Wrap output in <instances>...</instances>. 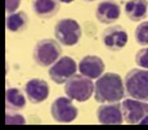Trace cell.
Returning a JSON list of instances; mask_svg holds the SVG:
<instances>
[{"label":"cell","mask_w":148,"mask_h":130,"mask_svg":"<svg viewBox=\"0 0 148 130\" xmlns=\"http://www.w3.org/2000/svg\"><path fill=\"white\" fill-rule=\"evenodd\" d=\"M125 83L115 72H107L95 83L94 98L98 103H116L125 97Z\"/></svg>","instance_id":"cell-1"},{"label":"cell","mask_w":148,"mask_h":130,"mask_svg":"<svg viewBox=\"0 0 148 130\" xmlns=\"http://www.w3.org/2000/svg\"><path fill=\"white\" fill-rule=\"evenodd\" d=\"M125 89L129 97L148 102V70L134 68L125 76Z\"/></svg>","instance_id":"cell-2"},{"label":"cell","mask_w":148,"mask_h":130,"mask_svg":"<svg viewBox=\"0 0 148 130\" xmlns=\"http://www.w3.org/2000/svg\"><path fill=\"white\" fill-rule=\"evenodd\" d=\"M95 84L85 75H73L64 83V93L72 101L85 102L93 95Z\"/></svg>","instance_id":"cell-3"},{"label":"cell","mask_w":148,"mask_h":130,"mask_svg":"<svg viewBox=\"0 0 148 130\" xmlns=\"http://www.w3.org/2000/svg\"><path fill=\"white\" fill-rule=\"evenodd\" d=\"M58 43V40L53 39H42L38 41L32 53L35 63L40 67H48L56 63L62 54V48Z\"/></svg>","instance_id":"cell-4"},{"label":"cell","mask_w":148,"mask_h":130,"mask_svg":"<svg viewBox=\"0 0 148 130\" xmlns=\"http://www.w3.org/2000/svg\"><path fill=\"white\" fill-rule=\"evenodd\" d=\"M54 36L62 45L73 47L80 41L81 27L77 21L72 18H63L54 26Z\"/></svg>","instance_id":"cell-5"},{"label":"cell","mask_w":148,"mask_h":130,"mask_svg":"<svg viewBox=\"0 0 148 130\" xmlns=\"http://www.w3.org/2000/svg\"><path fill=\"white\" fill-rule=\"evenodd\" d=\"M121 109L122 115H124V121L130 125L140 124V121L148 115V104L146 102L135 99V98L122 101Z\"/></svg>","instance_id":"cell-6"},{"label":"cell","mask_w":148,"mask_h":130,"mask_svg":"<svg viewBox=\"0 0 148 130\" xmlns=\"http://www.w3.org/2000/svg\"><path fill=\"white\" fill-rule=\"evenodd\" d=\"M52 117L58 122L66 124L73 121L79 115V111L72 103V99L68 97H59L52 103L50 107Z\"/></svg>","instance_id":"cell-7"},{"label":"cell","mask_w":148,"mask_h":130,"mask_svg":"<svg viewBox=\"0 0 148 130\" xmlns=\"http://www.w3.org/2000/svg\"><path fill=\"white\" fill-rule=\"evenodd\" d=\"M77 64L71 57H61L49 68V76L56 84H64L77 71Z\"/></svg>","instance_id":"cell-8"},{"label":"cell","mask_w":148,"mask_h":130,"mask_svg":"<svg viewBox=\"0 0 148 130\" xmlns=\"http://www.w3.org/2000/svg\"><path fill=\"white\" fill-rule=\"evenodd\" d=\"M104 47L111 52H119L127 44V32L119 25L107 27L102 34Z\"/></svg>","instance_id":"cell-9"},{"label":"cell","mask_w":148,"mask_h":130,"mask_svg":"<svg viewBox=\"0 0 148 130\" xmlns=\"http://www.w3.org/2000/svg\"><path fill=\"white\" fill-rule=\"evenodd\" d=\"M97 117L101 124L104 125H120L124 122L121 106L116 102L112 104H103L97 111Z\"/></svg>","instance_id":"cell-10"},{"label":"cell","mask_w":148,"mask_h":130,"mask_svg":"<svg viewBox=\"0 0 148 130\" xmlns=\"http://www.w3.org/2000/svg\"><path fill=\"white\" fill-rule=\"evenodd\" d=\"M121 16V8L113 0H104L99 3L95 9V17L99 22L104 25H112Z\"/></svg>","instance_id":"cell-11"},{"label":"cell","mask_w":148,"mask_h":130,"mask_svg":"<svg viewBox=\"0 0 148 130\" xmlns=\"http://www.w3.org/2000/svg\"><path fill=\"white\" fill-rule=\"evenodd\" d=\"M25 92L31 103H41L49 95V85L45 80L41 79H32L27 81L25 85Z\"/></svg>","instance_id":"cell-12"},{"label":"cell","mask_w":148,"mask_h":130,"mask_svg":"<svg viewBox=\"0 0 148 130\" xmlns=\"http://www.w3.org/2000/svg\"><path fill=\"white\" fill-rule=\"evenodd\" d=\"M79 71L90 79H98L104 72V62L97 55H85L79 62Z\"/></svg>","instance_id":"cell-13"},{"label":"cell","mask_w":148,"mask_h":130,"mask_svg":"<svg viewBox=\"0 0 148 130\" xmlns=\"http://www.w3.org/2000/svg\"><path fill=\"white\" fill-rule=\"evenodd\" d=\"M32 10L39 18L49 19L61 9L59 0H32Z\"/></svg>","instance_id":"cell-14"},{"label":"cell","mask_w":148,"mask_h":130,"mask_svg":"<svg viewBox=\"0 0 148 130\" xmlns=\"http://www.w3.org/2000/svg\"><path fill=\"white\" fill-rule=\"evenodd\" d=\"M148 12V1L147 0H129L125 4V14L127 18L134 22L142 21L146 18Z\"/></svg>","instance_id":"cell-15"},{"label":"cell","mask_w":148,"mask_h":130,"mask_svg":"<svg viewBox=\"0 0 148 130\" xmlns=\"http://www.w3.org/2000/svg\"><path fill=\"white\" fill-rule=\"evenodd\" d=\"M5 107L8 111H21L26 107V98L17 88H8L5 92Z\"/></svg>","instance_id":"cell-16"},{"label":"cell","mask_w":148,"mask_h":130,"mask_svg":"<svg viewBox=\"0 0 148 130\" xmlns=\"http://www.w3.org/2000/svg\"><path fill=\"white\" fill-rule=\"evenodd\" d=\"M7 29L12 32H21L25 31L28 26V17L25 12H13L7 17Z\"/></svg>","instance_id":"cell-17"},{"label":"cell","mask_w":148,"mask_h":130,"mask_svg":"<svg viewBox=\"0 0 148 130\" xmlns=\"http://www.w3.org/2000/svg\"><path fill=\"white\" fill-rule=\"evenodd\" d=\"M134 38L139 45L148 47V22H142V23H139L136 26Z\"/></svg>","instance_id":"cell-18"},{"label":"cell","mask_w":148,"mask_h":130,"mask_svg":"<svg viewBox=\"0 0 148 130\" xmlns=\"http://www.w3.org/2000/svg\"><path fill=\"white\" fill-rule=\"evenodd\" d=\"M26 122L25 117L22 115L17 114V111H8L5 114V124L8 125H23Z\"/></svg>","instance_id":"cell-19"},{"label":"cell","mask_w":148,"mask_h":130,"mask_svg":"<svg viewBox=\"0 0 148 130\" xmlns=\"http://www.w3.org/2000/svg\"><path fill=\"white\" fill-rule=\"evenodd\" d=\"M135 63L142 68L148 70V47L142 48L135 54Z\"/></svg>","instance_id":"cell-20"},{"label":"cell","mask_w":148,"mask_h":130,"mask_svg":"<svg viewBox=\"0 0 148 130\" xmlns=\"http://www.w3.org/2000/svg\"><path fill=\"white\" fill-rule=\"evenodd\" d=\"M19 5H21V0H5V10H7L8 14L17 12Z\"/></svg>","instance_id":"cell-21"},{"label":"cell","mask_w":148,"mask_h":130,"mask_svg":"<svg viewBox=\"0 0 148 130\" xmlns=\"http://www.w3.org/2000/svg\"><path fill=\"white\" fill-rule=\"evenodd\" d=\"M140 124H142V125H148V115H147L146 117L143 118V120L140 121Z\"/></svg>","instance_id":"cell-22"},{"label":"cell","mask_w":148,"mask_h":130,"mask_svg":"<svg viewBox=\"0 0 148 130\" xmlns=\"http://www.w3.org/2000/svg\"><path fill=\"white\" fill-rule=\"evenodd\" d=\"M59 1H61V3H67V4H68V3H72L73 0H59Z\"/></svg>","instance_id":"cell-23"},{"label":"cell","mask_w":148,"mask_h":130,"mask_svg":"<svg viewBox=\"0 0 148 130\" xmlns=\"http://www.w3.org/2000/svg\"><path fill=\"white\" fill-rule=\"evenodd\" d=\"M85 1H94V0H85Z\"/></svg>","instance_id":"cell-24"}]
</instances>
